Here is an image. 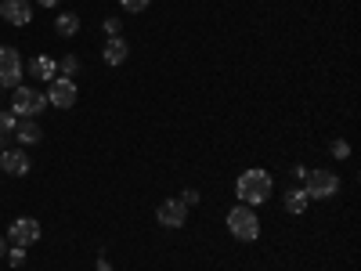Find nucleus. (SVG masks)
<instances>
[{
	"instance_id": "f257e3e1",
	"label": "nucleus",
	"mask_w": 361,
	"mask_h": 271,
	"mask_svg": "<svg viewBox=\"0 0 361 271\" xmlns=\"http://www.w3.org/2000/svg\"><path fill=\"white\" fill-rule=\"evenodd\" d=\"M271 188H275V181H271V174L264 167H250V170L238 174V181H235V195H238V203H246V206L267 203Z\"/></svg>"
},
{
	"instance_id": "f03ea898",
	"label": "nucleus",
	"mask_w": 361,
	"mask_h": 271,
	"mask_svg": "<svg viewBox=\"0 0 361 271\" xmlns=\"http://www.w3.org/2000/svg\"><path fill=\"white\" fill-rule=\"evenodd\" d=\"M228 231L238 239V243H257L260 239V217H257V210L246 206V203H238L228 210Z\"/></svg>"
},
{
	"instance_id": "7ed1b4c3",
	"label": "nucleus",
	"mask_w": 361,
	"mask_h": 271,
	"mask_svg": "<svg viewBox=\"0 0 361 271\" xmlns=\"http://www.w3.org/2000/svg\"><path fill=\"white\" fill-rule=\"evenodd\" d=\"M304 192H307V199H333V195H340V174L325 170V167L304 174Z\"/></svg>"
},
{
	"instance_id": "20e7f679",
	"label": "nucleus",
	"mask_w": 361,
	"mask_h": 271,
	"mask_svg": "<svg viewBox=\"0 0 361 271\" xmlns=\"http://www.w3.org/2000/svg\"><path fill=\"white\" fill-rule=\"evenodd\" d=\"M47 109V95L33 87H15V98H11V112L18 119H37Z\"/></svg>"
},
{
	"instance_id": "39448f33",
	"label": "nucleus",
	"mask_w": 361,
	"mask_h": 271,
	"mask_svg": "<svg viewBox=\"0 0 361 271\" xmlns=\"http://www.w3.org/2000/svg\"><path fill=\"white\" fill-rule=\"evenodd\" d=\"M76 98H80V87H76L73 80L54 76V80L47 83V105H51V109H73Z\"/></svg>"
},
{
	"instance_id": "423d86ee",
	"label": "nucleus",
	"mask_w": 361,
	"mask_h": 271,
	"mask_svg": "<svg viewBox=\"0 0 361 271\" xmlns=\"http://www.w3.org/2000/svg\"><path fill=\"white\" fill-rule=\"evenodd\" d=\"M0 87H22V54L15 47H0Z\"/></svg>"
},
{
	"instance_id": "0eeeda50",
	"label": "nucleus",
	"mask_w": 361,
	"mask_h": 271,
	"mask_svg": "<svg viewBox=\"0 0 361 271\" xmlns=\"http://www.w3.org/2000/svg\"><path fill=\"white\" fill-rule=\"evenodd\" d=\"M8 239L15 246H33V243H40V224L33 221V217H18V221H11V228H8Z\"/></svg>"
},
{
	"instance_id": "6e6552de",
	"label": "nucleus",
	"mask_w": 361,
	"mask_h": 271,
	"mask_svg": "<svg viewBox=\"0 0 361 271\" xmlns=\"http://www.w3.org/2000/svg\"><path fill=\"white\" fill-rule=\"evenodd\" d=\"M156 221H159L163 228H185L188 206L180 203V199H166V203H159V210H156Z\"/></svg>"
},
{
	"instance_id": "1a4fd4ad",
	"label": "nucleus",
	"mask_w": 361,
	"mask_h": 271,
	"mask_svg": "<svg viewBox=\"0 0 361 271\" xmlns=\"http://www.w3.org/2000/svg\"><path fill=\"white\" fill-rule=\"evenodd\" d=\"M0 15H4V22L22 29V25L33 22V4H29V0H0Z\"/></svg>"
},
{
	"instance_id": "9d476101",
	"label": "nucleus",
	"mask_w": 361,
	"mask_h": 271,
	"mask_svg": "<svg viewBox=\"0 0 361 271\" xmlns=\"http://www.w3.org/2000/svg\"><path fill=\"white\" fill-rule=\"evenodd\" d=\"M0 167H4V174H11V177H25L29 174V156L22 152V148H11V152H0Z\"/></svg>"
},
{
	"instance_id": "9b49d317",
	"label": "nucleus",
	"mask_w": 361,
	"mask_h": 271,
	"mask_svg": "<svg viewBox=\"0 0 361 271\" xmlns=\"http://www.w3.org/2000/svg\"><path fill=\"white\" fill-rule=\"evenodd\" d=\"M25 69H29V76H37V80H47V83H51V80L58 76V58H51V54H37Z\"/></svg>"
},
{
	"instance_id": "f8f14e48",
	"label": "nucleus",
	"mask_w": 361,
	"mask_h": 271,
	"mask_svg": "<svg viewBox=\"0 0 361 271\" xmlns=\"http://www.w3.org/2000/svg\"><path fill=\"white\" fill-rule=\"evenodd\" d=\"M127 54H130V44H127L123 37H109V44H105V51H102L105 66H123Z\"/></svg>"
},
{
	"instance_id": "ddd939ff",
	"label": "nucleus",
	"mask_w": 361,
	"mask_h": 271,
	"mask_svg": "<svg viewBox=\"0 0 361 271\" xmlns=\"http://www.w3.org/2000/svg\"><path fill=\"white\" fill-rule=\"evenodd\" d=\"M15 138H18V145H37V141L44 138V131H40V124H37V119H18Z\"/></svg>"
},
{
	"instance_id": "4468645a",
	"label": "nucleus",
	"mask_w": 361,
	"mask_h": 271,
	"mask_svg": "<svg viewBox=\"0 0 361 271\" xmlns=\"http://www.w3.org/2000/svg\"><path fill=\"white\" fill-rule=\"evenodd\" d=\"M307 203H311V199H307V192H304V188H289V192H286V210H289L293 217L304 214Z\"/></svg>"
},
{
	"instance_id": "2eb2a0df",
	"label": "nucleus",
	"mask_w": 361,
	"mask_h": 271,
	"mask_svg": "<svg viewBox=\"0 0 361 271\" xmlns=\"http://www.w3.org/2000/svg\"><path fill=\"white\" fill-rule=\"evenodd\" d=\"M54 33H58V37H66V40L76 37V33H80V18L69 15V11H66V15H58V18H54Z\"/></svg>"
},
{
	"instance_id": "dca6fc26",
	"label": "nucleus",
	"mask_w": 361,
	"mask_h": 271,
	"mask_svg": "<svg viewBox=\"0 0 361 271\" xmlns=\"http://www.w3.org/2000/svg\"><path fill=\"white\" fill-rule=\"evenodd\" d=\"M58 76H66V80H76V76H80V58H76V54H66V58H58Z\"/></svg>"
},
{
	"instance_id": "f3484780",
	"label": "nucleus",
	"mask_w": 361,
	"mask_h": 271,
	"mask_svg": "<svg viewBox=\"0 0 361 271\" xmlns=\"http://www.w3.org/2000/svg\"><path fill=\"white\" fill-rule=\"evenodd\" d=\"M15 127H18V116L11 109L0 112V138H15Z\"/></svg>"
},
{
	"instance_id": "a211bd4d",
	"label": "nucleus",
	"mask_w": 361,
	"mask_h": 271,
	"mask_svg": "<svg viewBox=\"0 0 361 271\" xmlns=\"http://www.w3.org/2000/svg\"><path fill=\"white\" fill-rule=\"evenodd\" d=\"M102 29H105V37H119V29H123V22H119L116 15H109V18L102 22Z\"/></svg>"
},
{
	"instance_id": "6ab92c4d",
	"label": "nucleus",
	"mask_w": 361,
	"mask_h": 271,
	"mask_svg": "<svg viewBox=\"0 0 361 271\" xmlns=\"http://www.w3.org/2000/svg\"><path fill=\"white\" fill-rule=\"evenodd\" d=\"M8 264H11V267H22V264H25V250H22V246L8 250Z\"/></svg>"
},
{
	"instance_id": "aec40b11",
	"label": "nucleus",
	"mask_w": 361,
	"mask_h": 271,
	"mask_svg": "<svg viewBox=\"0 0 361 271\" xmlns=\"http://www.w3.org/2000/svg\"><path fill=\"white\" fill-rule=\"evenodd\" d=\"M329 152H333L336 159H347V156H350V145H347V141H333V148H329Z\"/></svg>"
},
{
	"instance_id": "412c9836",
	"label": "nucleus",
	"mask_w": 361,
	"mask_h": 271,
	"mask_svg": "<svg viewBox=\"0 0 361 271\" xmlns=\"http://www.w3.org/2000/svg\"><path fill=\"white\" fill-rule=\"evenodd\" d=\"M119 4H123L127 11H145L148 4H152V0H119Z\"/></svg>"
},
{
	"instance_id": "4be33fe9",
	"label": "nucleus",
	"mask_w": 361,
	"mask_h": 271,
	"mask_svg": "<svg viewBox=\"0 0 361 271\" xmlns=\"http://www.w3.org/2000/svg\"><path fill=\"white\" fill-rule=\"evenodd\" d=\"M180 203H185V206L192 210V206L199 203V192H195V188H185V192H180Z\"/></svg>"
},
{
	"instance_id": "5701e85b",
	"label": "nucleus",
	"mask_w": 361,
	"mask_h": 271,
	"mask_svg": "<svg viewBox=\"0 0 361 271\" xmlns=\"http://www.w3.org/2000/svg\"><path fill=\"white\" fill-rule=\"evenodd\" d=\"M37 4H44V8H58L62 0H37Z\"/></svg>"
},
{
	"instance_id": "b1692460",
	"label": "nucleus",
	"mask_w": 361,
	"mask_h": 271,
	"mask_svg": "<svg viewBox=\"0 0 361 271\" xmlns=\"http://www.w3.org/2000/svg\"><path fill=\"white\" fill-rule=\"evenodd\" d=\"M98 271H112V264H109V260L102 257V260H98Z\"/></svg>"
},
{
	"instance_id": "393cba45",
	"label": "nucleus",
	"mask_w": 361,
	"mask_h": 271,
	"mask_svg": "<svg viewBox=\"0 0 361 271\" xmlns=\"http://www.w3.org/2000/svg\"><path fill=\"white\" fill-rule=\"evenodd\" d=\"M8 253V246H4V235H0V257H4Z\"/></svg>"
},
{
	"instance_id": "a878e982",
	"label": "nucleus",
	"mask_w": 361,
	"mask_h": 271,
	"mask_svg": "<svg viewBox=\"0 0 361 271\" xmlns=\"http://www.w3.org/2000/svg\"><path fill=\"white\" fill-rule=\"evenodd\" d=\"M0 152H4V145H0Z\"/></svg>"
}]
</instances>
